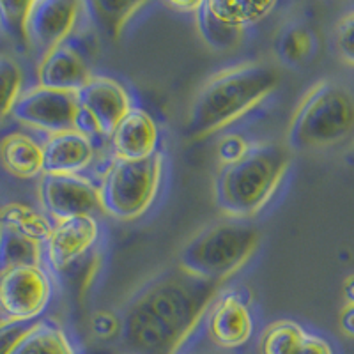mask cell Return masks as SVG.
<instances>
[{
    "instance_id": "obj_26",
    "label": "cell",
    "mask_w": 354,
    "mask_h": 354,
    "mask_svg": "<svg viewBox=\"0 0 354 354\" xmlns=\"http://www.w3.org/2000/svg\"><path fill=\"white\" fill-rule=\"evenodd\" d=\"M32 2H0V28L20 50L28 48L27 25Z\"/></svg>"
},
{
    "instance_id": "obj_29",
    "label": "cell",
    "mask_w": 354,
    "mask_h": 354,
    "mask_svg": "<svg viewBox=\"0 0 354 354\" xmlns=\"http://www.w3.org/2000/svg\"><path fill=\"white\" fill-rule=\"evenodd\" d=\"M248 149L250 144L245 138L239 137V135H230V137L221 140L218 153H220V160L223 161V165H230L236 160H239Z\"/></svg>"
},
{
    "instance_id": "obj_11",
    "label": "cell",
    "mask_w": 354,
    "mask_h": 354,
    "mask_svg": "<svg viewBox=\"0 0 354 354\" xmlns=\"http://www.w3.org/2000/svg\"><path fill=\"white\" fill-rule=\"evenodd\" d=\"M80 105V129L91 128L110 137L119 122L133 109L131 96L121 82L109 77H93L77 93Z\"/></svg>"
},
{
    "instance_id": "obj_20",
    "label": "cell",
    "mask_w": 354,
    "mask_h": 354,
    "mask_svg": "<svg viewBox=\"0 0 354 354\" xmlns=\"http://www.w3.org/2000/svg\"><path fill=\"white\" fill-rule=\"evenodd\" d=\"M12 354H78V351L57 322L36 321Z\"/></svg>"
},
{
    "instance_id": "obj_9",
    "label": "cell",
    "mask_w": 354,
    "mask_h": 354,
    "mask_svg": "<svg viewBox=\"0 0 354 354\" xmlns=\"http://www.w3.org/2000/svg\"><path fill=\"white\" fill-rule=\"evenodd\" d=\"M12 115L24 126L48 135L80 129V105L77 93L53 91L36 85L21 94Z\"/></svg>"
},
{
    "instance_id": "obj_5",
    "label": "cell",
    "mask_w": 354,
    "mask_h": 354,
    "mask_svg": "<svg viewBox=\"0 0 354 354\" xmlns=\"http://www.w3.org/2000/svg\"><path fill=\"white\" fill-rule=\"evenodd\" d=\"M259 232L243 221H220L198 232L179 255V268L221 283L238 273L254 255Z\"/></svg>"
},
{
    "instance_id": "obj_15",
    "label": "cell",
    "mask_w": 354,
    "mask_h": 354,
    "mask_svg": "<svg viewBox=\"0 0 354 354\" xmlns=\"http://www.w3.org/2000/svg\"><path fill=\"white\" fill-rule=\"evenodd\" d=\"M36 77L39 87L78 93L94 75L84 53L75 44L66 41L41 57Z\"/></svg>"
},
{
    "instance_id": "obj_10",
    "label": "cell",
    "mask_w": 354,
    "mask_h": 354,
    "mask_svg": "<svg viewBox=\"0 0 354 354\" xmlns=\"http://www.w3.org/2000/svg\"><path fill=\"white\" fill-rule=\"evenodd\" d=\"M202 326L211 346L220 351H238L254 337V312L245 296L236 290H225L209 305Z\"/></svg>"
},
{
    "instance_id": "obj_19",
    "label": "cell",
    "mask_w": 354,
    "mask_h": 354,
    "mask_svg": "<svg viewBox=\"0 0 354 354\" xmlns=\"http://www.w3.org/2000/svg\"><path fill=\"white\" fill-rule=\"evenodd\" d=\"M0 161L9 174L20 179L44 174L43 145L25 133H11L0 140Z\"/></svg>"
},
{
    "instance_id": "obj_33",
    "label": "cell",
    "mask_w": 354,
    "mask_h": 354,
    "mask_svg": "<svg viewBox=\"0 0 354 354\" xmlns=\"http://www.w3.org/2000/svg\"><path fill=\"white\" fill-rule=\"evenodd\" d=\"M351 156H353V161H354V147H353V153H351Z\"/></svg>"
},
{
    "instance_id": "obj_17",
    "label": "cell",
    "mask_w": 354,
    "mask_h": 354,
    "mask_svg": "<svg viewBox=\"0 0 354 354\" xmlns=\"http://www.w3.org/2000/svg\"><path fill=\"white\" fill-rule=\"evenodd\" d=\"M44 174H68L78 176L93 165L96 156L93 138L82 129L48 135L43 144Z\"/></svg>"
},
{
    "instance_id": "obj_32",
    "label": "cell",
    "mask_w": 354,
    "mask_h": 354,
    "mask_svg": "<svg viewBox=\"0 0 354 354\" xmlns=\"http://www.w3.org/2000/svg\"><path fill=\"white\" fill-rule=\"evenodd\" d=\"M344 298H346V305H354V274L347 277L344 280Z\"/></svg>"
},
{
    "instance_id": "obj_2",
    "label": "cell",
    "mask_w": 354,
    "mask_h": 354,
    "mask_svg": "<svg viewBox=\"0 0 354 354\" xmlns=\"http://www.w3.org/2000/svg\"><path fill=\"white\" fill-rule=\"evenodd\" d=\"M280 84L277 68L245 62L221 69L202 85L189 109L186 133L202 138L232 124L261 105Z\"/></svg>"
},
{
    "instance_id": "obj_27",
    "label": "cell",
    "mask_w": 354,
    "mask_h": 354,
    "mask_svg": "<svg viewBox=\"0 0 354 354\" xmlns=\"http://www.w3.org/2000/svg\"><path fill=\"white\" fill-rule=\"evenodd\" d=\"M335 50L344 64L354 68V9L335 25Z\"/></svg>"
},
{
    "instance_id": "obj_13",
    "label": "cell",
    "mask_w": 354,
    "mask_h": 354,
    "mask_svg": "<svg viewBox=\"0 0 354 354\" xmlns=\"http://www.w3.org/2000/svg\"><path fill=\"white\" fill-rule=\"evenodd\" d=\"M84 9V2L77 0H34L27 25L28 46L43 57L66 43L77 28Z\"/></svg>"
},
{
    "instance_id": "obj_8",
    "label": "cell",
    "mask_w": 354,
    "mask_h": 354,
    "mask_svg": "<svg viewBox=\"0 0 354 354\" xmlns=\"http://www.w3.org/2000/svg\"><path fill=\"white\" fill-rule=\"evenodd\" d=\"M52 299V280L41 266L0 273V312L8 321L34 322Z\"/></svg>"
},
{
    "instance_id": "obj_12",
    "label": "cell",
    "mask_w": 354,
    "mask_h": 354,
    "mask_svg": "<svg viewBox=\"0 0 354 354\" xmlns=\"http://www.w3.org/2000/svg\"><path fill=\"white\" fill-rule=\"evenodd\" d=\"M39 201L44 211L57 221L75 216H94L101 207L100 186L84 176L43 174L39 183Z\"/></svg>"
},
{
    "instance_id": "obj_6",
    "label": "cell",
    "mask_w": 354,
    "mask_h": 354,
    "mask_svg": "<svg viewBox=\"0 0 354 354\" xmlns=\"http://www.w3.org/2000/svg\"><path fill=\"white\" fill-rule=\"evenodd\" d=\"M163 167L165 158L160 151L137 161L113 158L100 186L103 211L122 221L144 216L158 197Z\"/></svg>"
},
{
    "instance_id": "obj_16",
    "label": "cell",
    "mask_w": 354,
    "mask_h": 354,
    "mask_svg": "<svg viewBox=\"0 0 354 354\" xmlns=\"http://www.w3.org/2000/svg\"><path fill=\"white\" fill-rule=\"evenodd\" d=\"M110 140L113 156L117 160H145L158 153L160 128L147 110L133 106L128 115L113 129Z\"/></svg>"
},
{
    "instance_id": "obj_4",
    "label": "cell",
    "mask_w": 354,
    "mask_h": 354,
    "mask_svg": "<svg viewBox=\"0 0 354 354\" xmlns=\"http://www.w3.org/2000/svg\"><path fill=\"white\" fill-rule=\"evenodd\" d=\"M354 129V96L340 82H315L292 113L287 131L289 151L328 149L346 140Z\"/></svg>"
},
{
    "instance_id": "obj_23",
    "label": "cell",
    "mask_w": 354,
    "mask_h": 354,
    "mask_svg": "<svg viewBox=\"0 0 354 354\" xmlns=\"http://www.w3.org/2000/svg\"><path fill=\"white\" fill-rule=\"evenodd\" d=\"M145 2H106V0H94V2H87L85 9L88 15L96 20V24L105 30L109 36L117 37L121 34L122 27L126 21L137 15L140 8H144Z\"/></svg>"
},
{
    "instance_id": "obj_3",
    "label": "cell",
    "mask_w": 354,
    "mask_h": 354,
    "mask_svg": "<svg viewBox=\"0 0 354 354\" xmlns=\"http://www.w3.org/2000/svg\"><path fill=\"white\" fill-rule=\"evenodd\" d=\"M290 165V151L278 142L250 145L230 165H223L214 181L218 209L236 220L261 213L282 185Z\"/></svg>"
},
{
    "instance_id": "obj_30",
    "label": "cell",
    "mask_w": 354,
    "mask_h": 354,
    "mask_svg": "<svg viewBox=\"0 0 354 354\" xmlns=\"http://www.w3.org/2000/svg\"><path fill=\"white\" fill-rule=\"evenodd\" d=\"M340 330L346 337L354 338V305H346L340 312Z\"/></svg>"
},
{
    "instance_id": "obj_1",
    "label": "cell",
    "mask_w": 354,
    "mask_h": 354,
    "mask_svg": "<svg viewBox=\"0 0 354 354\" xmlns=\"http://www.w3.org/2000/svg\"><path fill=\"white\" fill-rule=\"evenodd\" d=\"M221 283L172 268L151 278L126 303L119 337L129 354H181L220 294Z\"/></svg>"
},
{
    "instance_id": "obj_31",
    "label": "cell",
    "mask_w": 354,
    "mask_h": 354,
    "mask_svg": "<svg viewBox=\"0 0 354 354\" xmlns=\"http://www.w3.org/2000/svg\"><path fill=\"white\" fill-rule=\"evenodd\" d=\"M170 9H174V11L177 12H186V15H195L198 9V6H201V2H169Z\"/></svg>"
},
{
    "instance_id": "obj_24",
    "label": "cell",
    "mask_w": 354,
    "mask_h": 354,
    "mask_svg": "<svg viewBox=\"0 0 354 354\" xmlns=\"http://www.w3.org/2000/svg\"><path fill=\"white\" fill-rule=\"evenodd\" d=\"M0 223L18 230L37 243L46 241L53 229L48 218L25 205H9L6 211L0 209Z\"/></svg>"
},
{
    "instance_id": "obj_21",
    "label": "cell",
    "mask_w": 354,
    "mask_h": 354,
    "mask_svg": "<svg viewBox=\"0 0 354 354\" xmlns=\"http://www.w3.org/2000/svg\"><path fill=\"white\" fill-rule=\"evenodd\" d=\"M39 243L0 223V273L24 266H39Z\"/></svg>"
},
{
    "instance_id": "obj_14",
    "label": "cell",
    "mask_w": 354,
    "mask_h": 354,
    "mask_svg": "<svg viewBox=\"0 0 354 354\" xmlns=\"http://www.w3.org/2000/svg\"><path fill=\"white\" fill-rule=\"evenodd\" d=\"M100 238V223L94 216H75L57 221L46 239V255L55 271L68 270L80 261Z\"/></svg>"
},
{
    "instance_id": "obj_7",
    "label": "cell",
    "mask_w": 354,
    "mask_h": 354,
    "mask_svg": "<svg viewBox=\"0 0 354 354\" xmlns=\"http://www.w3.org/2000/svg\"><path fill=\"white\" fill-rule=\"evenodd\" d=\"M277 2H223L205 0L195 12V24L209 48L225 52L236 48L250 27L270 17Z\"/></svg>"
},
{
    "instance_id": "obj_28",
    "label": "cell",
    "mask_w": 354,
    "mask_h": 354,
    "mask_svg": "<svg viewBox=\"0 0 354 354\" xmlns=\"http://www.w3.org/2000/svg\"><path fill=\"white\" fill-rule=\"evenodd\" d=\"M36 324L34 322L21 321H2L0 322V354H12L18 344L24 340L25 335L30 331V328Z\"/></svg>"
},
{
    "instance_id": "obj_18",
    "label": "cell",
    "mask_w": 354,
    "mask_h": 354,
    "mask_svg": "<svg viewBox=\"0 0 354 354\" xmlns=\"http://www.w3.org/2000/svg\"><path fill=\"white\" fill-rule=\"evenodd\" d=\"M261 354H335L328 340L308 333L301 324L282 319L271 322L261 335Z\"/></svg>"
},
{
    "instance_id": "obj_22",
    "label": "cell",
    "mask_w": 354,
    "mask_h": 354,
    "mask_svg": "<svg viewBox=\"0 0 354 354\" xmlns=\"http://www.w3.org/2000/svg\"><path fill=\"white\" fill-rule=\"evenodd\" d=\"M277 55L287 66H299L314 55L315 36L312 28L303 24H290L277 36Z\"/></svg>"
},
{
    "instance_id": "obj_25",
    "label": "cell",
    "mask_w": 354,
    "mask_h": 354,
    "mask_svg": "<svg viewBox=\"0 0 354 354\" xmlns=\"http://www.w3.org/2000/svg\"><path fill=\"white\" fill-rule=\"evenodd\" d=\"M24 71L15 59L0 55V126L12 115L24 94Z\"/></svg>"
}]
</instances>
